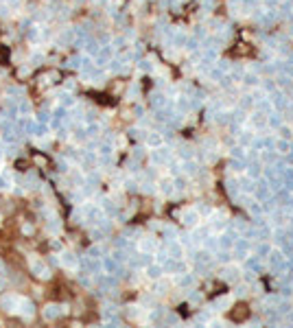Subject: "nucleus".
I'll return each mask as SVG.
<instances>
[{
    "mask_svg": "<svg viewBox=\"0 0 293 328\" xmlns=\"http://www.w3.org/2000/svg\"><path fill=\"white\" fill-rule=\"evenodd\" d=\"M230 317L234 319V322H245V319L250 317V309H248V304H236L234 309H232V313H230Z\"/></svg>",
    "mask_w": 293,
    "mask_h": 328,
    "instance_id": "1",
    "label": "nucleus"
}]
</instances>
